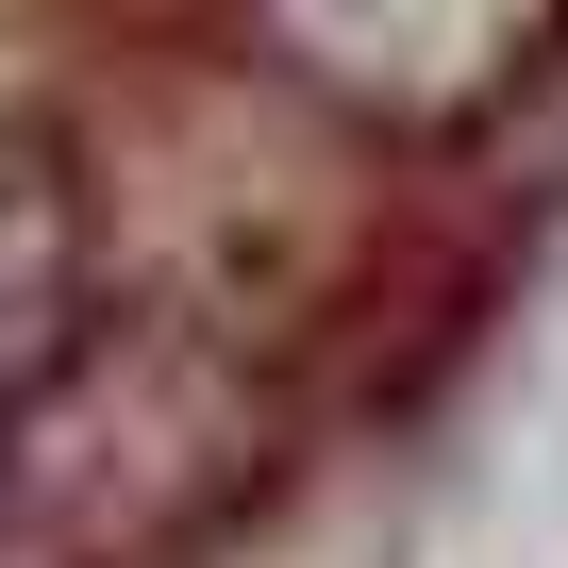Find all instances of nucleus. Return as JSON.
<instances>
[{
    "label": "nucleus",
    "instance_id": "1",
    "mask_svg": "<svg viewBox=\"0 0 568 568\" xmlns=\"http://www.w3.org/2000/svg\"><path fill=\"white\" fill-rule=\"evenodd\" d=\"M234 385L168 335H118L84 368H34L0 402V568H134L184 535L234 468Z\"/></svg>",
    "mask_w": 568,
    "mask_h": 568
}]
</instances>
